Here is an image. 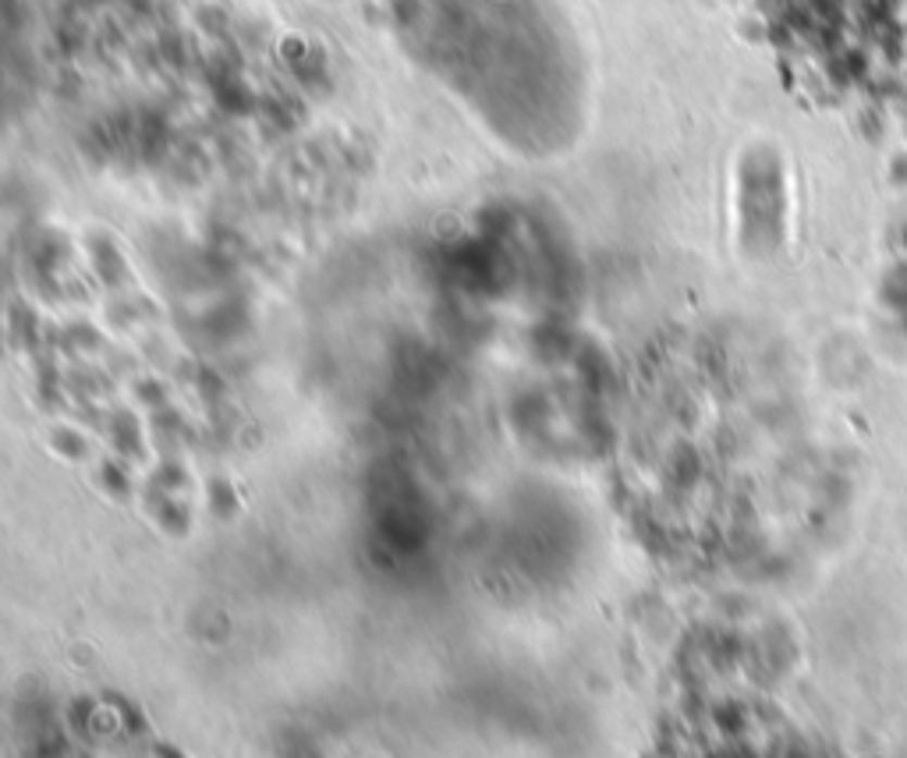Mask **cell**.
Returning a JSON list of instances; mask_svg holds the SVG:
<instances>
[{"instance_id":"1","label":"cell","mask_w":907,"mask_h":758,"mask_svg":"<svg viewBox=\"0 0 907 758\" xmlns=\"http://www.w3.org/2000/svg\"><path fill=\"white\" fill-rule=\"evenodd\" d=\"M734 231L748 263L777 260L788 241V178L773 146H755L741 156L734 185Z\"/></svg>"}]
</instances>
